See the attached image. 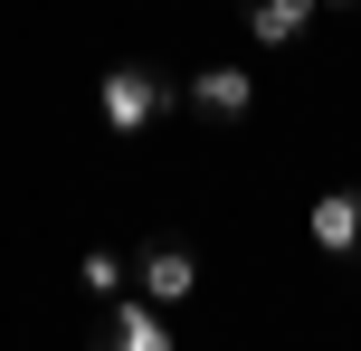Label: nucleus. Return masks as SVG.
<instances>
[{
  "label": "nucleus",
  "mask_w": 361,
  "mask_h": 351,
  "mask_svg": "<svg viewBox=\"0 0 361 351\" xmlns=\"http://www.w3.org/2000/svg\"><path fill=\"white\" fill-rule=\"evenodd\" d=\"M95 105H105V124H114V133H143L152 114L171 105V86H162V76H143V67H114V76H105V95H95Z\"/></svg>",
  "instance_id": "nucleus-1"
},
{
  "label": "nucleus",
  "mask_w": 361,
  "mask_h": 351,
  "mask_svg": "<svg viewBox=\"0 0 361 351\" xmlns=\"http://www.w3.org/2000/svg\"><path fill=\"white\" fill-rule=\"evenodd\" d=\"M133 285H143L152 304H190V295H200V257L162 238V247H143V266H133Z\"/></svg>",
  "instance_id": "nucleus-2"
},
{
  "label": "nucleus",
  "mask_w": 361,
  "mask_h": 351,
  "mask_svg": "<svg viewBox=\"0 0 361 351\" xmlns=\"http://www.w3.org/2000/svg\"><path fill=\"white\" fill-rule=\"evenodd\" d=\"M114 351H171V333H162V304H152L143 285H124V295H114Z\"/></svg>",
  "instance_id": "nucleus-3"
},
{
  "label": "nucleus",
  "mask_w": 361,
  "mask_h": 351,
  "mask_svg": "<svg viewBox=\"0 0 361 351\" xmlns=\"http://www.w3.org/2000/svg\"><path fill=\"white\" fill-rule=\"evenodd\" d=\"M190 105L228 124V114H247V105H257V76H247V67H200V76H190Z\"/></svg>",
  "instance_id": "nucleus-4"
},
{
  "label": "nucleus",
  "mask_w": 361,
  "mask_h": 351,
  "mask_svg": "<svg viewBox=\"0 0 361 351\" xmlns=\"http://www.w3.org/2000/svg\"><path fill=\"white\" fill-rule=\"evenodd\" d=\"M314 247H333V257L361 247V190H324L314 200Z\"/></svg>",
  "instance_id": "nucleus-5"
},
{
  "label": "nucleus",
  "mask_w": 361,
  "mask_h": 351,
  "mask_svg": "<svg viewBox=\"0 0 361 351\" xmlns=\"http://www.w3.org/2000/svg\"><path fill=\"white\" fill-rule=\"evenodd\" d=\"M314 10H324V0H247V29L267 38V48H295V38L314 29Z\"/></svg>",
  "instance_id": "nucleus-6"
},
{
  "label": "nucleus",
  "mask_w": 361,
  "mask_h": 351,
  "mask_svg": "<svg viewBox=\"0 0 361 351\" xmlns=\"http://www.w3.org/2000/svg\"><path fill=\"white\" fill-rule=\"evenodd\" d=\"M76 285H86V295H105V304H114V295H124V285H133V266L114 257V247H86V266H76Z\"/></svg>",
  "instance_id": "nucleus-7"
}]
</instances>
